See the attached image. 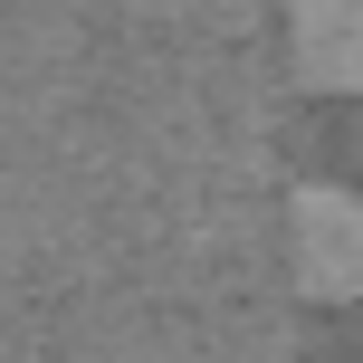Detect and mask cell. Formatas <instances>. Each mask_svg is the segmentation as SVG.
I'll list each match as a JSON object with an SVG mask.
<instances>
[{"label":"cell","instance_id":"6da1fadb","mask_svg":"<svg viewBox=\"0 0 363 363\" xmlns=\"http://www.w3.org/2000/svg\"><path fill=\"white\" fill-rule=\"evenodd\" d=\"M287 249H296V287L315 306H354L363 296V191H335V182L296 191L287 201Z\"/></svg>","mask_w":363,"mask_h":363},{"label":"cell","instance_id":"7a4b0ae2","mask_svg":"<svg viewBox=\"0 0 363 363\" xmlns=\"http://www.w3.org/2000/svg\"><path fill=\"white\" fill-rule=\"evenodd\" d=\"M296 86L315 96H363V0H296L287 10Z\"/></svg>","mask_w":363,"mask_h":363}]
</instances>
